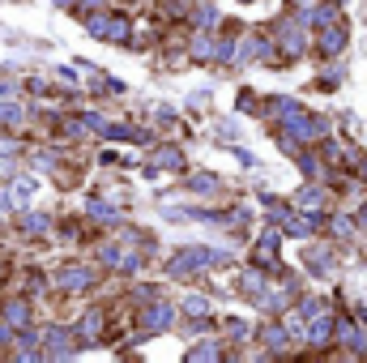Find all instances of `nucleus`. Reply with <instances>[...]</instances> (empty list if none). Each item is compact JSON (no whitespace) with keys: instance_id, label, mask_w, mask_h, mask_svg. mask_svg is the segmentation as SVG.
Returning <instances> with one entry per match:
<instances>
[{"instance_id":"nucleus-1","label":"nucleus","mask_w":367,"mask_h":363,"mask_svg":"<svg viewBox=\"0 0 367 363\" xmlns=\"http://www.w3.org/2000/svg\"><path fill=\"white\" fill-rule=\"evenodd\" d=\"M9 321H17V325H21V321H26V308L13 304V308H9Z\"/></svg>"},{"instance_id":"nucleus-3","label":"nucleus","mask_w":367,"mask_h":363,"mask_svg":"<svg viewBox=\"0 0 367 363\" xmlns=\"http://www.w3.org/2000/svg\"><path fill=\"white\" fill-rule=\"evenodd\" d=\"M0 210H5V188H0Z\"/></svg>"},{"instance_id":"nucleus-2","label":"nucleus","mask_w":367,"mask_h":363,"mask_svg":"<svg viewBox=\"0 0 367 363\" xmlns=\"http://www.w3.org/2000/svg\"><path fill=\"white\" fill-rule=\"evenodd\" d=\"M13 150V141H0V154H9Z\"/></svg>"}]
</instances>
